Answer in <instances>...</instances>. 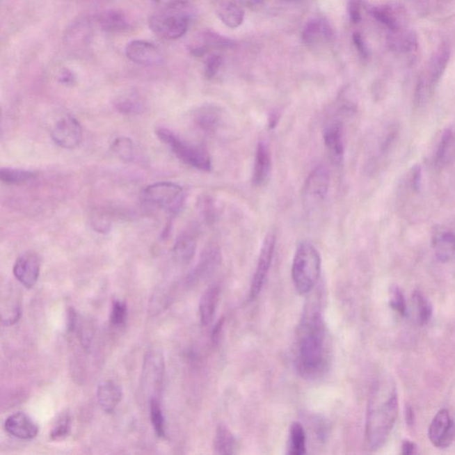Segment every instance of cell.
Returning a JSON list of instances; mask_svg holds the SVG:
<instances>
[{"instance_id": "cell-34", "label": "cell", "mask_w": 455, "mask_h": 455, "mask_svg": "<svg viewBox=\"0 0 455 455\" xmlns=\"http://www.w3.org/2000/svg\"><path fill=\"white\" fill-rule=\"evenodd\" d=\"M412 303L416 321L419 325H425L431 319L433 308L424 294L415 291L412 296Z\"/></svg>"}, {"instance_id": "cell-26", "label": "cell", "mask_w": 455, "mask_h": 455, "mask_svg": "<svg viewBox=\"0 0 455 455\" xmlns=\"http://www.w3.org/2000/svg\"><path fill=\"white\" fill-rule=\"evenodd\" d=\"M92 34L93 22L90 19H79L66 31L65 42L72 47H84L91 40Z\"/></svg>"}, {"instance_id": "cell-14", "label": "cell", "mask_w": 455, "mask_h": 455, "mask_svg": "<svg viewBox=\"0 0 455 455\" xmlns=\"http://www.w3.org/2000/svg\"><path fill=\"white\" fill-rule=\"evenodd\" d=\"M451 56V48L449 45L444 43L440 45L438 50L436 51L434 56L429 61L427 70V79H422L419 83L422 88L427 92V88L432 89L441 79L444 74L447 64L449 63Z\"/></svg>"}, {"instance_id": "cell-52", "label": "cell", "mask_w": 455, "mask_h": 455, "mask_svg": "<svg viewBox=\"0 0 455 455\" xmlns=\"http://www.w3.org/2000/svg\"><path fill=\"white\" fill-rule=\"evenodd\" d=\"M153 1L155 2V3H159L160 0H153Z\"/></svg>"}, {"instance_id": "cell-51", "label": "cell", "mask_w": 455, "mask_h": 455, "mask_svg": "<svg viewBox=\"0 0 455 455\" xmlns=\"http://www.w3.org/2000/svg\"><path fill=\"white\" fill-rule=\"evenodd\" d=\"M252 1L255 3V4H261L264 0H252Z\"/></svg>"}, {"instance_id": "cell-30", "label": "cell", "mask_w": 455, "mask_h": 455, "mask_svg": "<svg viewBox=\"0 0 455 455\" xmlns=\"http://www.w3.org/2000/svg\"><path fill=\"white\" fill-rule=\"evenodd\" d=\"M432 245L435 255L440 262L450 261L455 254V234L452 232L438 234L434 237Z\"/></svg>"}, {"instance_id": "cell-7", "label": "cell", "mask_w": 455, "mask_h": 455, "mask_svg": "<svg viewBox=\"0 0 455 455\" xmlns=\"http://www.w3.org/2000/svg\"><path fill=\"white\" fill-rule=\"evenodd\" d=\"M165 374V360L159 351H149L144 358L142 385L150 399H159Z\"/></svg>"}, {"instance_id": "cell-38", "label": "cell", "mask_w": 455, "mask_h": 455, "mask_svg": "<svg viewBox=\"0 0 455 455\" xmlns=\"http://www.w3.org/2000/svg\"><path fill=\"white\" fill-rule=\"evenodd\" d=\"M112 153L123 161H131L134 159V143L130 138L118 137L111 146Z\"/></svg>"}, {"instance_id": "cell-13", "label": "cell", "mask_w": 455, "mask_h": 455, "mask_svg": "<svg viewBox=\"0 0 455 455\" xmlns=\"http://www.w3.org/2000/svg\"><path fill=\"white\" fill-rule=\"evenodd\" d=\"M41 260L34 253H28L16 260L13 272L22 286L31 289L40 278Z\"/></svg>"}, {"instance_id": "cell-4", "label": "cell", "mask_w": 455, "mask_h": 455, "mask_svg": "<svg viewBox=\"0 0 455 455\" xmlns=\"http://www.w3.org/2000/svg\"><path fill=\"white\" fill-rule=\"evenodd\" d=\"M321 274V257L312 243L298 245L292 265V278L296 291L302 296L310 293Z\"/></svg>"}, {"instance_id": "cell-28", "label": "cell", "mask_w": 455, "mask_h": 455, "mask_svg": "<svg viewBox=\"0 0 455 455\" xmlns=\"http://www.w3.org/2000/svg\"><path fill=\"white\" fill-rule=\"evenodd\" d=\"M196 248L197 242L195 237L191 233H182L176 240L173 250L175 261L182 264H189L193 259Z\"/></svg>"}, {"instance_id": "cell-15", "label": "cell", "mask_w": 455, "mask_h": 455, "mask_svg": "<svg viewBox=\"0 0 455 455\" xmlns=\"http://www.w3.org/2000/svg\"><path fill=\"white\" fill-rule=\"evenodd\" d=\"M6 431L18 440H30L38 434V426L25 413L18 412L6 418L4 424Z\"/></svg>"}, {"instance_id": "cell-10", "label": "cell", "mask_w": 455, "mask_h": 455, "mask_svg": "<svg viewBox=\"0 0 455 455\" xmlns=\"http://www.w3.org/2000/svg\"><path fill=\"white\" fill-rule=\"evenodd\" d=\"M275 248L276 237L273 234H269L262 244L251 287H250L249 297L251 300H255L259 296L264 286L266 278L270 271L272 260H273Z\"/></svg>"}, {"instance_id": "cell-17", "label": "cell", "mask_w": 455, "mask_h": 455, "mask_svg": "<svg viewBox=\"0 0 455 455\" xmlns=\"http://www.w3.org/2000/svg\"><path fill=\"white\" fill-rule=\"evenodd\" d=\"M334 37L331 25L322 17H316L308 22L302 34L303 42L309 47L328 43Z\"/></svg>"}, {"instance_id": "cell-36", "label": "cell", "mask_w": 455, "mask_h": 455, "mask_svg": "<svg viewBox=\"0 0 455 455\" xmlns=\"http://www.w3.org/2000/svg\"><path fill=\"white\" fill-rule=\"evenodd\" d=\"M36 173L27 170L2 168L0 170V179L6 184H17L31 180L36 177Z\"/></svg>"}, {"instance_id": "cell-37", "label": "cell", "mask_w": 455, "mask_h": 455, "mask_svg": "<svg viewBox=\"0 0 455 455\" xmlns=\"http://www.w3.org/2000/svg\"><path fill=\"white\" fill-rule=\"evenodd\" d=\"M220 115L216 109H204L198 113L197 125L205 133H212L219 124Z\"/></svg>"}, {"instance_id": "cell-9", "label": "cell", "mask_w": 455, "mask_h": 455, "mask_svg": "<svg viewBox=\"0 0 455 455\" xmlns=\"http://www.w3.org/2000/svg\"><path fill=\"white\" fill-rule=\"evenodd\" d=\"M50 134L54 143L63 149H75L82 142L81 125L70 114H64L54 121L51 127Z\"/></svg>"}, {"instance_id": "cell-12", "label": "cell", "mask_w": 455, "mask_h": 455, "mask_svg": "<svg viewBox=\"0 0 455 455\" xmlns=\"http://www.w3.org/2000/svg\"><path fill=\"white\" fill-rule=\"evenodd\" d=\"M455 424L447 409H442L432 420L429 428V438L438 448H447L453 442Z\"/></svg>"}, {"instance_id": "cell-39", "label": "cell", "mask_w": 455, "mask_h": 455, "mask_svg": "<svg viewBox=\"0 0 455 455\" xmlns=\"http://www.w3.org/2000/svg\"><path fill=\"white\" fill-rule=\"evenodd\" d=\"M127 318V304L122 301L115 300L111 310V323L114 326H121L126 323Z\"/></svg>"}, {"instance_id": "cell-25", "label": "cell", "mask_w": 455, "mask_h": 455, "mask_svg": "<svg viewBox=\"0 0 455 455\" xmlns=\"http://www.w3.org/2000/svg\"><path fill=\"white\" fill-rule=\"evenodd\" d=\"M221 288L214 284L207 288L200 303V317L202 326H207L213 321L219 303Z\"/></svg>"}, {"instance_id": "cell-5", "label": "cell", "mask_w": 455, "mask_h": 455, "mask_svg": "<svg viewBox=\"0 0 455 455\" xmlns=\"http://www.w3.org/2000/svg\"><path fill=\"white\" fill-rule=\"evenodd\" d=\"M156 134L184 164L204 172H209L212 168V161L206 150L192 145L166 128H159Z\"/></svg>"}, {"instance_id": "cell-23", "label": "cell", "mask_w": 455, "mask_h": 455, "mask_svg": "<svg viewBox=\"0 0 455 455\" xmlns=\"http://www.w3.org/2000/svg\"><path fill=\"white\" fill-rule=\"evenodd\" d=\"M387 42L390 49L399 54L411 53L418 48L417 35L405 27L390 31Z\"/></svg>"}, {"instance_id": "cell-50", "label": "cell", "mask_w": 455, "mask_h": 455, "mask_svg": "<svg viewBox=\"0 0 455 455\" xmlns=\"http://www.w3.org/2000/svg\"><path fill=\"white\" fill-rule=\"evenodd\" d=\"M413 411L410 406H408L406 410V420L408 425H412L413 424Z\"/></svg>"}, {"instance_id": "cell-21", "label": "cell", "mask_w": 455, "mask_h": 455, "mask_svg": "<svg viewBox=\"0 0 455 455\" xmlns=\"http://www.w3.org/2000/svg\"><path fill=\"white\" fill-rule=\"evenodd\" d=\"M95 21L102 31L109 33H120L132 27L129 17L123 11L114 9L101 13L95 17Z\"/></svg>"}, {"instance_id": "cell-24", "label": "cell", "mask_w": 455, "mask_h": 455, "mask_svg": "<svg viewBox=\"0 0 455 455\" xmlns=\"http://www.w3.org/2000/svg\"><path fill=\"white\" fill-rule=\"evenodd\" d=\"M122 396L123 392L121 387L113 381H102L98 386V403L105 413H113L120 403Z\"/></svg>"}, {"instance_id": "cell-1", "label": "cell", "mask_w": 455, "mask_h": 455, "mask_svg": "<svg viewBox=\"0 0 455 455\" xmlns=\"http://www.w3.org/2000/svg\"><path fill=\"white\" fill-rule=\"evenodd\" d=\"M326 365L325 323L319 305L310 303L298 328L297 369L304 378L316 379L324 373Z\"/></svg>"}, {"instance_id": "cell-47", "label": "cell", "mask_w": 455, "mask_h": 455, "mask_svg": "<svg viewBox=\"0 0 455 455\" xmlns=\"http://www.w3.org/2000/svg\"><path fill=\"white\" fill-rule=\"evenodd\" d=\"M58 80L61 84L70 86L74 84L75 76L70 70L63 69L60 72Z\"/></svg>"}, {"instance_id": "cell-19", "label": "cell", "mask_w": 455, "mask_h": 455, "mask_svg": "<svg viewBox=\"0 0 455 455\" xmlns=\"http://www.w3.org/2000/svg\"><path fill=\"white\" fill-rule=\"evenodd\" d=\"M324 143L330 159L335 165H340L344 160V145L342 139L341 124L333 123L324 131Z\"/></svg>"}, {"instance_id": "cell-3", "label": "cell", "mask_w": 455, "mask_h": 455, "mask_svg": "<svg viewBox=\"0 0 455 455\" xmlns=\"http://www.w3.org/2000/svg\"><path fill=\"white\" fill-rule=\"evenodd\" d=\"M191 6L185 0H172L148 19L150 31L166 40L184 36L190 25Z\"/></svg>"}, {"instance_id": "cell-45", "label": "cell", "mask_w": 455, "mask_h": 455, "mask_svg": "<svg viewBox=\"0 0 455 455\" xmlns=\"http://www.w3.org/2000/svg\"><path fill=\"white\" fill-rule=\"evenodd\" d=\"M354 46L357 48L358 54L362 58L367 59L369 56V50H368L367 45L365 43L363 36L360 32H355L352 36Z\"/></svg>"}, {"instance_id": "cell-18", "label": "cell", "mask_w": 455, "mask_h": 455, "mask_svg": "<svg viewBox=\"0 0 455 455\" xmlns=\"http://www.w3.org/2000/svg\"><path fill=\"white\" fill-rule=\"evenodd\" d=\"M271 166L270 147L264 142L259 143L256 149L254 171H253V184L260 187L267 184L271 174Z\"/></svg>"}, {"instance_id": "cell-27", "label": "cell", "mask_w": 455, "mask_h": 455, "mask_svg": "<svg viewBox=\"0 0 455 455\" xmlns=\"http://www.w3.org/2000/svg\"><path fill=\"white\" fill-rule=\"evenodd\" d=\"M455 158V134L451 128L444 131L438 144L435 163L438 168H445Z\"/></svg>"}, {"instance_id": "cell-44", "label": "cell", "mask_w": 455, "mask_h": 455, "mask_svg": "<svg viewBox=\"0 0 455 455\" xmlns=\"http://www.w3.org/2000/svg\"><path fill=\"white\" fill-rule=\"evenodd\" d=\"M348 13L349 19L353 24H360L362 20V1L361 0H349Z\"/></svg>"}, {"instance_id": "cell-8", "label": "cell", "mask_w": 455, "mask_h": 455, "mask_svg": "<svg viewBox=\"0 0 455 455\" xmlns=\"http://www.w3.org/2000/svg\"><path fill=\"white\" fill-rule=\"evenodd\" d=\"M330 187V174L328 169L324 166H318L308 176L303 188V201L307 209H313L328 196Z\"/></svg>"}, {"instance_id": "cell-6", "label": "cell", "mask_w": 455, "mask_h": 455, "mask_svg": "<svg viewBox=\"0 0 455 455\" xmlns=\"http://www.w3.org/2000/svg\"><path fill=\"white\" fill-rule=\"evenodd\" d=\"M141 200L147 206L177 213L184 205V191L175 182H158L143 189L141 192Z\"/></svg>"}, {"instance_id": "cell-48", "label": "cell", "mask_w": 455, "mask_h": 455, "mask_svg": "<svg viewBox=\"0 0 455 455\" xmlns=\"http://www.w3.org/2000/svg\"><path fill=\"white\" fill-rule=\"evenodd\" d=\"M415 452V445L411 443L409 441L404 442L402 447V454H412Z\"/></svg>"}, {"instance_id": "cell-22", "label": "cell", "mask_w": 455, "mask_h": 455, "mask_svg": "<svg viewBox=\"0 0 455 455\" xmlns=\"http://www.w3.org/2000/svg\"><path fill=\"white\" fill-rule=\"evenodd\" d=\"M221 260H222V255H221L219 248L216 246H208L202 254L197 267L195 268L189 280L192 283V282L206 278L216 271L218 265L220 264Z\"/></svg>"}, {"instance_id": "cell-49", "label": "cell", "mask_w": 455, "mask_h": 455, "mask_svg": "<svg viewBox=\"0 0 455 455\" xmlns=\"http://www.w3.org/2000/svg\"><path fill=\"white\" fill-rule=\"evenodd\" d=\"M223 319H221L220 322L218 323L217 325L216 326V328H214L212 338L214 342H216L218 341V339H219L221 330H222L223 328Z\"/></svg>"}, {"instance_id": "cell-41", "label": "cell", "mask_w": 455, "mask_h": 455, "mask_svg": "<svg viewBox=\"0 0 455 455\" xmlns=\"http://www.w3.org/2000/svg\"><path fill=\"white\" fill-rule=\"evenodd\" d=\"M70 429V418L68 413H63L56 421L52 431L50 433V438L52 440H60L69 434Z\"/></svg>"}, {"instance_id": "cell-40", "label": "cell", "mask_w": 455, "mask_h": 455, "mask_svg": "<svg viewBox=\"0 0 455 455\" xmlns=\"http://www.w3.org/2000/svg\"><path fill=\"white\" fill-rule=\"evenodd\" d=\"M21 315V307L18 303L9 302L6 306H2L1 319L6 326L14 325L19 321Z\"/></svg>"}, {"instance_id": "cell-2", "label": "cell", "mask_w": 455, "mask_h": 455, "mask_svg": "<svg viewBox=\"0 0 455 455\" xmlns=\"http://www.w3.org/2000/svg\"><path fill=\"white\" fill-rule=\"evenodd\" d=\"M399 412L395 383L390 379L378 381L372 390L367 413L365 435L372 450L379 449L389 438Z\"/></svg>"}, {"instance_id": "cell-46", "label": "cell", "mask_w": 455, "mask_h": 455, "mask_svg": "<svg viewBox=\"0 0 455 455\" xmlns=\"http://www.w3.org/2000/svg\"><path fill=\"white\" fill-rule=\"evenodd\" d=\"M412 188L415 191H418L421 188L422 182V168L421 166L416 165L412 168Z\"/></svg>"}, {"instance_id": "cell-43", "label": "cell", "mask_w": 455, "mask_h": 455, "mask_svg": "<svg viewBox=\"0 0 455 455\" xmlns=\"http://www.w3.org/2000/svg\"><path fill=\"white\" fill-rule=\"evenodd\" d=\"M390 307L400 316H406V305L405 298H404L402 292L399 288L394 287L392 290V296H390Z\"/></svg>"}, {"instance_id": "cell-33", "label": "cell", "mask_w": 455, "mask_h": 455, "mask_svg": "<svg viewBox=\"0 0 455 455\" xmlns=\"http://www.w3.org/2000/svg\"><path fill=\"white\" fill-rule=\"evenodd\" d=\"M306 449L305 429L299 422H294L290 428L287 454L290 455H303L306 454Z\"/></svg>"}, {"instance_id": "cell-29", "label": "cell", "mask_w": 455, "mask_h": 455, "mask_svg": "<svg viewBox=\"0 0 455 455\" xmlns=\"http://www.w3.org/2000/svg\"><path fill=\"white\" fill-rule=\"evenodd\" d=\"M114 104L120 113L126 115L139 114L145 110V102L139 93L136 91L125 93L118 96Z\"/></svg>"}, {"instance_id": "cell-11", "label": "cell", "mask_w": 455, "mask_h": 455, "mask_svg": "<svg viewBox=\"0 0 455 455\" xmlns=\"http://www.w3.org/2000/svg\"><path fill=\"white\" fill-rule=\"evenodd\" d=\"M128 59L138 65L159 67L165 63L159 48L146 40H136L128 43L125 49Z\"/></svg>"}, {"instance_id": "cell-35", "label": "cell", "mask_w": 455, "mask_h": 455, "mask_svg": "<svg viewBox=\"0 0 455 455\" xmlns=\"http://www.w3.org/2000/svg\"><path fill=\"white\" fill-rule=\"evenodd\" d=\"M150 415L154 431L160 438L166 437V424L164 413L159 399H150Z\"/></svg>"}, {"instance_id": "cell-16", "label": "cell", "mask_w": 455, "mask_h": 455, "mask_svg": "<svg viewBox=\"0 0 455 455\" xmlns=\"http://www.w3.org/2000/svg\"><path fill=\"white\" fill-rule=\"evenodd\" d=\"M232 40L220 36L211 31H203L198 34L191 44L189 45V51L195 57L206 56L210 51L214 49H223L232 46Z\"/></svg>"}, {"instance_id": "cell-20", "label": "cell", "mask_w": 455, "mask_h": 455, "mask_svg": "<svg viewBox=\"0 0 455 455\" xmlns=\"http://www.w3.org/2000/svg\"><path fill=\"white\" fill-rule=\"evenodd\" d=\"M370 14L376 20L389 29L395 31L405 27L404 13L399 6L392 4L374 6L369 10Z\"/></svg>"}, {"instance_id": "cell-31", "label": "cell", "mask_w": 455, "mask_h": 455, "mask_svg": "<svg viewBox=\"0 0 455 455\" xmlns=\"http://www.w3.org/2000/svg\"><path fill=\"white\" fill-rule=\"evenodd\" d=\"M216 14L226 26L232 29L239 27L245 16L238 5L229 1L220 3L216 8Z\"/></svg>"}, {"instance_id": "cell-42", "label": "cell", "mask_w": 455, "mask_h": 455, "mask_svg": "<svg viewBox=\"0 0 455 455\" xmlns=\"http://www.w3.org/2000/svg\"><path fill=\"white\" fill-rule=\"evenodd\" d=\"M223 58L220 54H211L205 61V76L207 79H213L216 75L218 70L222 66Z\"/></svg>"}, {"instance_id": "cell-32", "label": "cell", "mask_w": 455, "mask_h": 455, "mask_svg": "<svg viewBox=\"0 0 455 455\" xmlns=\"http://www.w3.org/2000/svg\"><path fill=\"white\" fill-rule=\"evenodd\" d=\"M237 442L230 429L224 425L218 426L214 440V449L216 454H232L235 453Z\"/></svg>"}]
</instances>
